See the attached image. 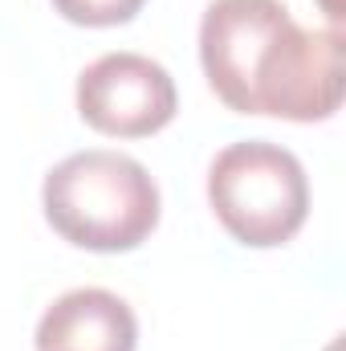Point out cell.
<instances>
[{
	"label": "cell",
	"mask_w": 346,
	"mask_h": 351,
	"mask_svg": "<svg viewBox=\"0 0 346 351\" xmlns=\"http://www.w3.org/2000/svg\"><path fill=\"white\" fill-rule=\"evenodd\" d=\"M343 33L302 29L281 0H212L200 21L208 86L237 114L322 123L343 106Z\"/></svg>",
	"instance_id": "1"
},
{
	"label": "cell",
	"mask_w": 346,
	"mask_h": 351,
	"mask_svg": "<svg viewBox=\"0 0 346 351\" xmlns=\"http://www.w3.org/2000/svg\"><path fill=\"white\" fill-rule=\"evenodd\" d=\"M45 221L78 250L127 254L159 225V188L151 172L122 152H78L45 176Z\"/></svg>",
	"instance_id": "2"
},
{
	"label": "cell",
	"mask_w": 346,
	"mask_h": 351,
	"mask_svg": "<svg viewBox=\"0 0 346 351\" xmlns=\"http://www.w3.org/2000/svg\"><path fill=\"white\" fill-rule=\"evenodd\" d=\"M179 110L172 74L131 49L102 53L78 74V114L114 139H147Z\"/></svg>",
	"instance_id": "4"
},
{
	"label": "cell",
	"mask_w": 346,
	"mask_h": 351,
	"mask_svg": "<svg viewBox=\"0 0 346 351\" xmlns=\"http://www.w3.org/2000/svg\"><path fill=\"white\" fill-rule=\"evenodd\" d=\"M135 311L102 286L62 294L37 323V351H135Z\"/></svg>",
	"instance_id": "5"
},
{
	"label": "cell",
	"mask_w": 346,
	"mask_h": 351,
	"mask_svg": "<svg viewBox=\"0 0 346 351\" xmlns=\"http://www.w3.org/2000/svg\"><path fill=\"white\" fill-rule=\"evenodd\" d=\"M147 0H53V8L74 21V25H90V29H106V25H127L139 16Z\"/></svg>",
	"instance_id": "6"
},
{
	"label": "cell",
	"mask_w": 346,
	"mask_h": 351,
	"mask_svg": "<svg viewBox=\"0 0 346 351\" xmlns=\"http://www.w3.org/2000/svg\"><path fill=\"white\" fill-rule=\"evenodd\" d=\"M216 221L253 250L285 245L310 217V180L302 160L269 139L228 143L208 168Z\"/></svg>",
	"instance_id": "3"
}]
</instances>
